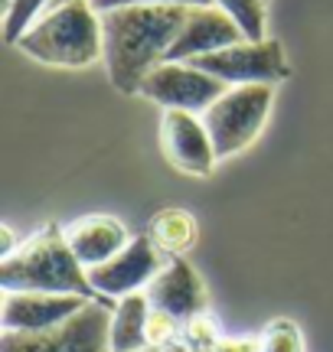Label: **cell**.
<instances>
[{
  "instance_id": "obj_1",
  "label": "cell",
  "mask_w": 333,
  "mask_h": 352,
  "mask_svg": "<svg viewBox=\"0 0 333 352\" xmlns=\"http://www.w3.org/2000/svg\"><path fill=\"white\" fill-rule=\"evenodd\" d=\"M190 7H118L102 13L108 82L121 95H141L144 78L166 63Z\"/></svg>"
},
{
  "instance_id": "obj_2",
  "label": "cell",
  "mask_w": 333,
  "mask_h": 352,
  "mask_svg": "<svg viewBox=\"0 0 333 352\" xmlns=\"http://www.w3.org/2000/svg\"><path fill=\"white\" fill-rule=\"evenodd\" d=\"M0 287L3 294H78L98 300L89 271L78 264L65 241V228L56 222L33 232L10 258L0 261Z\"/></svg>"
},
{
  "instance_id": "obj_3",
  "label": "cell",
  "mask_w": 333,
  "mask_h": 352,
  "mask_svg": "<svg viewBox=\"0 0 333 352\" xmlns=\"http://www.w3.org/2000/svg\"><path fill=\"white\" fill-rule=\"evenodd\" d=\"M20 52L43 65L59 69H89L102 59V13L92 0L56 3L20 36Z\"/></svg>"
},
{
  "instance_id": "obj_4",
  "label": "cell",
  "mask_w": 333,
  "mask_h": 352,
  "mask_svg": "<svg viewBox=\"0 0 333 352\" xmlns=\"http://www.w3.org/2000/svg\"><path fill=\"white\" fill-rule=\"evenodd\" d=\"M275 104V85H239L203 114V124L213 138L219 160L252 147Z\"/></svg>"
},
{
  "instance_id": "obj_5",
  "label": "cell",
  "mask_w": 333,
  "mask_h": 352,
  "mask_svg": "<svg viewBox=\"0 0 333 352\" xmlns=\"http://www.w3.org/2000/svg\"><path fill=\"white\" fill-rule=\"evenodd\" d=\"M118 303L89 300L72 320L46 333H3L0 352H111V314Z\"/></svg>"
},
{
  "instance_id": "obj_6",
  "label": "cell",
  "mask_w": 333,
  "mask_h": 352,
  "mask_svg": "<svg viewBox=\"0 0 333 352\" xmlns=\"http://www.w3.org/2000/svg\"><path fill=\"white\" fill-rule=\"evenodd\" d=\"M190 65H196L200 72L219 78V82H226L229 88L278 85V82H284L291 76V65L284 59V50L278 39H261V43L242 39V43H235L229 50L200 56Z\"/></svg>"
},
{
  "instance_id": "obj_7",
  "label": "cell",
  "mask_w": 333,
  "mask_h": 352,
  "mask_svg": "<svg viewBox=\"0 0 333 352\" xmlns=\"http://www.w3.org/2000/svg\"><path fill=\"white\" fill-rule=\"evenodd\" d=\"M226 91H229L226 82L206 76L190 63H160L141 85L144 98L160 104L164 111L190 114H206Z\"/></svg>"
},
{
  "instance_id": "obj_8",
  "label": "cell",
  "mask_w": 333,
  "mask_h": 352,
  "mask_svg": "<svg viewBox=\"0 0 333 352\" xmlns=\"http://www.w3.org/2000/svg\"><path fill=\"white\" fill-rule=\"evenodd\" d=\"M164 264H166L164 254L157 252L154 241L147 239V235H138L111 261L98 264V267H89V284L95 287L98 300L118 303V300H125V297H131V294L147 290V284L160 274Z\"/></svg>"
},
{
  "instance_id": "obj_9",
  "label": "cell",
  "mask_w": 333,
  "mask_h": 352,
  "mask_svg": "<svg viewBox=\"0 0 333 352\" xmlns=\"http://www.w3.org/2000/svg\"><path fill=\"white\" fill-rule=\"evenodd\" d=\"M160 147L166 160L177 166L180 173L209 176L216 170L219 153L213 147V138L206 124L190 111H164L160 118Z\"/></svg>"
},
{
  "instance_id": "obj_10",
  "label": "cell",
  "mask_w": 333,
  "mask_h": 352,
  "mask_svg": "<svg viewBox=\"0 0 333 352\" xmlns=\"http://www.w3.org/2000/svg\"><path fill=\"white\" fill-rule=\"evenodd\" d=\"M144 294H147L154 310L177 316L180 323H186V320L209 310V290H206L203 277L196 274V267L186 258H166L160 274L147 284Z\"/></svg>"
},
{
  "instance_id": "obj_11",
  "label": "cell",
  "mask_w": 333,
  "mask_h": 352,
  "mask_svg": "<svg viewBox=\"0 0 333 352\" xmlns=\"http://www.w3.org/2000/svg\"><path fill=\"white\" fill-rule=\"evenodd\" d=\"M245 33L229 13H222L219 7H190L186 10V23L177 33L173 46L166 52V63H193L200 56L229 50L235 43H242Z\"/></svg>"
},
{
  "instance_id": "obj_12",
  "label": "cell",
  "mask_w": 333,
  "mask_h": 352,
  "mask_svg": "<svg viewBox=\"0 0 333 352\" xmlns=\"http://www.w3.org/2000/svg\"><path fill=\"white\" fill-rule=\"evenodd\" d=\"M78 294H3V333H46L63 327L65 320L85 307Z\"/></svg>"
},
{
  "instance_id": "obj_13",
  "label": "cell",
  "mask_w": 333,
  "mask_h": 352,
  "mask_svg": "<svg viewBox=\"0 0 333 352\" xmlns=\"http://www.w3.org/2000/svg\"><path fill=\"white\" fill-rule=\"evenodd\" d=\"M65 241L78 264L89 271L125 252L131 245V235L125 222H118L115 215H82L72 226H65Z\"/></svg>"
},
{
  "instance_id": "obj_14",
  "label": "cell",
  "mask_w": 333,
  "mask_h": 352,
  "mask_svg": "<svg viewBox=\"0 0 333 352\" xmlns=\"http://www.w3.org/2000/svg\"><path fill=\"white\" fill-rule=\"evenodd\" d=\"M144 235L154 241L164 258H183L186 252H193V245L200 239V222L193 212L170 206V209H160L157 215H151Z\"/></svg>"
},
{
  "instance_id": "obj_15",
  "label": "cell",
  "mask_w": 333,
  "mask_h": 352,
  "mask_svg": "<svg viewBox=\"0 0 333 352\" xmlns=\"http://www.w3.org/2000/svg\"><path fill=\"white\" fill-rule=\"evenodd\" d=\"M147 316H151L147 294H131L118 300L111 314V352L147 349Z\"/></svg>"
},
{
  "instance_id": "obj_16",
  "label": "cell",
  "mask_w": 333,
  "mask_h": 352,
  "mask_svg": "<svg viewBox=\"0 0 333 352\" xmlns=\"http://www.w3.org/2000/svg\"><path fill=\"white\" fill-rule=\"evenodd\" d=\"M213 7L229 13L232 20L239 23V30L245 33V39H252V43L268 39L265 36V20H268L265 0H213Z\"/></svg>"
},
{
  "instance_id": "obj_17",
  "label": "cell",
  "mask_w": 333,
  "mask_h": 352,
  "mask_svg": "<svg viewBox=\"0 0 333 352\" xmlns=\"http://www.w3.org/2000/svg\"><path fill=\"white\" fill-rule=\"evenodd\" d=\"M52 7V0H10L3 7V39L17 46L30 26L36 23L43 13Z\"/></svg>"
},
{
  "instance_id": "obj_18",
  "label": "cell",
  "mask_w": 333,
  "mask_h": 352,
  "mask_svg": "<svg viewBox=\"0 0 333 352\" xmlns=\"http://www.w3.org/2000/svg\"><path fill=\"white\" fill-rule=\"evenodd\" d=\"M258 340H261V352H304V333L288 316L271 320Z\"/></svg>"
},
{
  "instance_id": "obj_19",
  "label": "cell",
  "mask_w": 333,
  "mask_h": 352,
  "mask_svg": "<svg viewBox=\"0 0 333 352\" xmlns=\"http://www.w3.org/2000/svg\"><path fill=\"white\" fill-rule=\"evenodd\" d=\"M180 340H183V323L177 316L151 307V316H147V346L151 349H166V346H173Z\"/></svg>"
},
{
  "instance_id": "obj_20",
  "label": "cell",
  "mask_w": 333,
  "mask_h": 352,
  "mask_svg": "<svg viewBox=\"0 0 333 352\" xmlns=\"http://www.w3.org/2000/svg\"><path fill=\"white\" fill-rule=\"evenodd\" d=\"M216 340H222V333H219V327H216V320L209 316V310L206 314H200V316H193V320H186L183 323V342L190 346L193 352H203V349H209Z\"/></svg>"
},
{
  "instance_id": "obj_21",
  "label": "cell",
  "mask_w": 333,
  "mask_h": 352,
  "mask_svg": "<svg viewBox=\"0 0 333 352\" xmlns=\"http://www.w3.org/2000/svg\"><path fill=\"white\" fill-rule=\"evenodd\" d=\"M213 0H92L98 13L118 10V7H209Z\"/></svg>"
},
{
  "instance_id": "obj_22",
  "label": "cell",
  "mask_w": 333,
  "mask_h": 352,
  "mask_svg": "<svg viewBox=\"0 0 333 352\" xmlns=\"http://www.w3.org/2000/svg\"><path fill=\"white\" fill-rule=\"evenodd\" d=\"M203 352H261V340L252 336H222Z\"/></svg>"
},
{
  "instance_id": "obj_23",
  "label": "cell",
  "mask_w": 333,
  "mask_h": 352,
  "mask_svg": "<svg viewBox=\"0 0 333 352\" xmlns=\"http://www.w3.org/2000/svg\"><path fill=\"white\" fill-rule=\"evenodd\" d=\"M160 352H193V349L183 340H180V342H173V346H166V349H160Z\"/></svg>"
},
{
  "instance_id": "obj_24",
  "label": "cell",
  "mask_w": 333,
  "mask_h": 352,
  "mask_svg": "<svg viewBox=\"0 0 333 352\" xmlns=\"http://www.w3.org/2000/svg\"><path fill=\"white\" fill-rule=\"evenodd\" d=\"M138 352H160V349H151V346H147V349H138Z\"/></svg>"
},
{
  "instance_id": "obj_25",
  "label": "cell",
  "mask_w": 333,
  "mask_h": 352,
  "mask_svg": "<svg viewBox=\"0 0 333 352\" xmlns=\"http://www.w3.org/2000/svg\"><path fill=\"white\" fill-rule=\"evenodd\" d=\"M56 3H69V0H52V7H56Z\"/></svg>"
}]
</instances>
